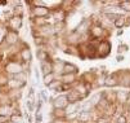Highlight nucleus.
<instances>
[{
    "instance_id": "a878e982",
    "label": "nucleus",
    "mask_w": 130,
    "mask_h": 123,
    "mask_svg": "<svg viewBox=\"0 0 130 123\" xmlns=\"http://www.w3.org/2000/svg\"><path fill=\"white\" fill-rule=\"evenodd\" d=\"M36 120H38V123H40V122H41V115H40V114L36 115Z\"/></svg>"
},
{
    "instance_id": "bb28decb",
    "label": "nucleus",
    "mask_w": 130,
    "mask_h": 123,
    "mask_svg": "<svg viewBox=\"0 0 130 123\" xmlns=\"http://www.w3.org/2000/svg\"><path fill=\"white\" fill-rule=\"evenodd\" d=\"M9 123H12V122H9Z\"/></svg>"
},
{
    "instance_id": "6e6552de",
    "label": "nucleus",
    "mask_w": 130,
    "mask_h": 123,
    "mask_svg": "<svg viewBox=\"0 0 130 123\" xmlns=\"http://www.w3.org/2000/svg\"><path fill=\"white\" fill-rule=\"evenodd\" d=\"M63 74H76L77 73V67L75 65H70V64H64L63 66Z\"/></svg>"
},
{
    "instance_id": "7ed1b4c3",
    "label": "nucleus",
    "mask_w": 130,
    "mask_h": 123,
    "mask_svg": "<svg viewBox=\"0 0 130 123\" xmlns=\"http://www.w3.org/2000/svg\"><path fill=\"white\" fill-rule=\"evenodd\" d=\"M32 14L36 18H45L49 14V9L46 7H35L34 10H32Z\"/></svg>"
},
{
    "instance_id": "6ab92c4d",
    "label": "nucleus",
    "mask_w": 130,
    "mask_h": 123,
    "mask_svg": "<svg viewBox=\"0 0 130 123\" xmlns=\"http://www.w3.org/2000/svg\"><path fill=\"white\" fill-rule=\"evenodd\" d=\"M66 109H67L66 114H67V113H75L76 109H77V104H68Z\"/></svg>"
},
{
    "instance_id": "0eeeda50",
    "label": "nucleus",
    "mask_w": 130,
    "mask_h": 123,
    "mask_svg": "<svg viewBox=\"0 0 130 123\" xmlns=\"http://www.w3.org/2000/svg\"><path fill=\"white\" fill-rule=\"evenodd\" d=\"M41 70H43V74L48 75L53 73V69H52V62L50 61H44L41 62Z\"/></svg>"
},
{
    "instance_id": "39448f33",
    "label": "nucleus",
    "mask_w": 130,
    "mask_h": 123,
    "mask_svg": "<svg viewBox=\"0 0 130 123\" xmlns=\"http://www.w3.org/2000/svg\"><path fill=\"white\" fill-rule=\"evenodd\" d=\"M66 97H67V100H68V104H77V102L83 99L76 91H70Z\"/></svg>"
},
{
    "instance_id": "f3484780",
    "label": "nucleus",
    "mask_w": 130,
    "mask_h": 123,
    "mask_svg": "<svg viewBox=\"0 0 130 123\" xmlns=\"http://www.w3.org/2000/svg\"><path fill=\"white\" fill-rule=\"evenodd\" d=\"M61 84H62V82L61 80H57V79H54L48 87H49V88L50 90H55V91H58V88H59V87H61Z\"/></svg>"
},
{
    "instance_id": "2eb2a0df",
    "label": "nucleus",
    "mask_w": 130,
    "mask_h": 123,
    "mask_svg": "<svg viewBox=\"0 0 130 123\" xmlns=\"http://www.w3.org/2000/svg\"><path fill=\"white\" fill-rule=\"evenodd\" d=\"M10 122L12 123H23V117L21 114H12L10 115Z\"/></svg>"
},
{
    "instance_id": "20e7f679",
    "label": "nucleus",
    "mask_w": 130,
    "mask_h": 123,
    "mask_svg": "<svg viewBox=\"0 0 130 123\" xmlns=\"http://www.w3.org/2000/svg\"><path fill=\"white\" fill-rule=\"evenodd\" d=\"M7 71L15 75V74H18V73L22 71V66L18 65V62H9V64L7 65Z\"/></svg>"
},
{
    "instance_id": "aec40b11",
    "label": "nucleus",
    "mask_w": 130,
    "mask_h": 123,
    "mask_svg": "<svg viewBox=\"0 0 130 123\" xmlns=\"http://www.w3.org/2000/svg\"><path fill=\"white\" fill-rule=\"evenodd\" d=\"M104 84H106V85H116V84H117V80H116L115 78H111V77H108V78L106 79Z\"/></svg>"
},
{
    "instance_id": "f03ea898",
    "label": "nucleus",
    "mask_w": 130,
    "mask_h": 123,
    "mask_svg": "<svg viewBox=\"0 0 130 123\" xmlns=\"http://www.w3.org/2000/svg\"><path fill=\"white\" fill-rule=\"evenodd\" d=\"M8 25H9V29H10L12 31H17L18 29L21 27V25H22L21 16H14V17H12V18L9 20V22H8Z\"/></svg>"
},
{
    "instance_id": "9d476101",
    "label": "nucleus",
    "mask_w": 130,
    "mask_h": 123,
    "mask_svg": "<svg viewBox=\"0 0 130 123\" xmlns=\"http://www.w3.org/2000/svg\"><path fill=\"white\" fill-rule=\"evenodd\" d=\"M73 80H75V74H63L62 75V84H70V83H72Z\"/></svg>"
},
{
    "instance_id": "412c9836",
    "label": "nucleus",
    "mask_w": 130,
    "mask_h": 123,
    "mask_svg": "<svg viewBox=\"0 0 130 123\" xmlns=\"http://www.w3.org/2000/svg\"><path fill=\"white\" fill-rule=\"evenodd\" d=\"M124 23H125V17H119V18H116V21H115V25L117 27H122Z\"/></svg>"
},
{
    "instance_id": "4be33fe9",
    "label": "nucleus",
    "mask_w": 130,
    "mask_h": 123,
    "mask_svg": "<svg viewBox=\"0 0 130 123\" xmlns=\"http://www.w3.org/2000/svg\"><path fill=\"white\" fill-rule=\"evenodd\" d=\"M120 5H121V8H124V10H126V12L130 10V2H122Z\"/></svg>"
},
{
    "instance_id": "f257e3e1",
    "label": "nucleus",
    "mask_w": 130,
    "mask_h": 123,
    "mask_svg": "<svg viewBox=\"0 0 130 123\" xmlns=\"http://www.w3.org/2000/svg\"><path fill=\"white\" fill-rule=\"evenodd\" d=\"M53 105H54V109H66L67 108V105H68V100L67 97L63 95V96H59L57 97L54 101H53Z\"/></svg>"
},
{
    "instance_id": "393cba45",
    "label": "nucleus",
    "mask_w": 130,
    "mask_h": 123,
    "mask_svg": "<svg viewBox=\"0 0 130 123\" xmlns=\"http://www.w3.org/2000/svg\"><path fill=\"white\" fill-rule=\"evenodd\" d=\"M40 95L44 97V100H48V95H46V92H45V91H41V92H40Z\"/></svg>"
},
{
    "instance_id": "cd10ccee",
    "label": "nucleus",
    "mask_w": 130,
    "mask_h": 123,
    "mask_svg": "<svg viewBox=\"0 0 130 123\" xmlns=\"http://www.w3.org/2000/svg\"><path fill=\"white\" fill-rule=\"evenodd\" d=\"M63 123H64V122H63Z\"/></svg>"
},
{
    "instance_id": "f8f14e48",
    "label": "nucleus",
    "mask_w": 130,
    "mask_h": 123,
    "mask_svg": "<svg viewBox=\"0 0 130 123\" xmlns=\"http://www.w3.org/2000/svg\"><path fill=\"white\" fill-rule=\"evenodd\" d=\"M21 57H22L23 61H30L31 60V52H30L28 48H23L21 51Z\"/></svg>"
},
{
    "instance_id": "4468645a",
    "label": "nucleus",
    "mask_w": 130,
    "mask_h": 123,
    "mask_svg": "<svg viewBox=\"0 0 130 123\" xmlns=\"http://www.w3.org/2000/svg\"><path fill=\"white\" fill-rule=\"evenodd\" d=\"M38 58H39L41 62H44V61H49V55L46 53L45 51L40 49V51L38 52Z\"/></svg>"
},
{
    "instance_id": "423d86ee",
    "label": "nucleus",
    "mask_w": 130,
    "mask_h": 123,
    "mask_svg": "<svg viewBox=\"0 0 130 123\" xmlns=\"http://www.w3.org/2000/svg\"><path fill=\"white\" fill-rule=\"evenodd\" d=\"M5 40H7L8 44H14V43L18 40V34H17V31H12V30L7 31V34H5Z\"/></svg>"
},
{
    "instance_id": "1a4fd4ad",
    "label": "nucleus",
    "mask_w": 130,
    "mask_h": 123,
    "mask_svg": "<svg viewBox=\"0 0 130 123\" xmlns=\"http://www.w3.org/2000/svg\"><path fill=\"white\" fill-rule=\"evenodd\" d=\"M63 66H64V62H62V61H54L52 64L53 73H62L63 71Z\"/></svg>"
},
{
    "instance_id": "5701e85b",
    "label": "nucleus",
    "mask_w": 130,
    "mask_h": 123,
    "mask_svg": "<svg viewBox=\"0 0 130 123\" xmlns=\"http://www.w3.org/2000/svg\"><path fill=\"white\" fill-rule=\"evenodd\" d=\"M35 43H36V45H43L45 43V40H44V38H35Z\"/></svg>"
},
{
    "instance_id": "ddd939ff",
    "label": "nucleus",
    "mask_w": 130,
    "mask_h": 123,
    "mask_svg": "<svg viewBox=\"0 0 130 123\" xmlns=\"http://www.w3.org/2000/svg\"><path fill=\"white\" fill-rule=\"evenodd\" d=\"M10 106L9 105H2L0 106V115L2 117H7V115H9L10 114Z\"/></svg>"
},
{
    "instance_id": "a211bd4d",
    "label": "nucleus",
    "mask_w": 130,
    "mask_h": 123,
    "mask_svg": "<svg viewBox=\"0 0 130 123\" xmlns=\"http://www.w3.org/2000/svg\"><path fill=\"white\" fill-rule=\"evenodd\" d=\"M53 80H54V73L48 74V75H44V84L45 85H49Z\"/></svg>"
},
{
    "instance_id": "dca6fc26",
    "label": "nucleus",
    "mask_w": 130,
    "mask_h": 123,
    "mask_svg": "<svg viewBox=\"0 0 130 123\" xmlns=\"http://www.w3.org/2000/svg\"><path fill=\"white\" fill-rule=\"evenodd\" d=\"M54 115H55V119H62L66 117V110L63 109H54Z\"/></svg>"
},
{
    "instance_id": "9b49d317",
    "label": "nucleus",
    "mask_w": 130,
    "mask_h": 123,
    "mask_svg": "<svg viewBox=\"0 0 130 123\" xmlns=\"http://www.w3.org/2000/svg\"><path fill=\"white\" fill-rule=\"evenodd\" d=\"M79 122H81V123H86V122H89L90 120V113L89 112H81L80 114H79Z\"/></svg>"
},
{
    "instance_id": "b1692460",
    "label": "nucleus",
    "mask_w": 130,
    "mask_h": 123,
    "mask_svg": "<svg viewBox=\"0 0 130 123\" xmlns=\"http://www.w3.org/2000/svg\"><path fill=\"white\" fill-rule=\"evenodd\" d=\"M119 123H126V118H125L124 115H121V117L119 118Z\"/></svg>"
}]
</instances>
